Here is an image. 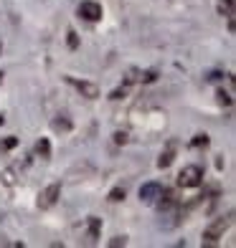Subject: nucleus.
<instances>
[{
    "mask_svg": "<svg viewBox=\"0 0 236 248\" xmlns=\"http://www.w3.org/2000/svg\"><path fill=\"white\" fill-rule=\"evenodd\" d=\"M160 193H163V185L160 183H145L140 187V200L142 202H155L157 198H160Z\"/></svg>",
    "mask_w": 236,
    "mask_h": 248,
    "instance_id": "obj_6",
    "label": "nucleus"
},
{
    "mask_svg": "<svg viewBox=\"0 0 236 248\" xmlns=\"http://www.w3.org/2000/svg\"><path fill=\"white\" fill-rule=\"evenodd\" d=\"M76 13H79V18H84V20H89V23H94V20H102L104 10H102V5H99L97 0H82V3H79V8H76Z\"/></svg>",
    "mask_w": 236,
    "mask_h": 248,
    "instance_id": "obj_3",
    "label": "nucleus"
},
{
    "mask_svg": "<svg viewBox=\"0 0 236 248\" xmlns=\"http://www.w3.org/2000/svg\"><path fill=\"white\" fill-rule=\"evenodd\" d=\"M66 81H69L82 96H86V99H99V86H97V84H92V81H79V78H71V76L66 78Z\"/></svg>",
    "mask_w": 236,
    "mask_h": 248,
    "instance_id": "obj_5",
    "label": "nucleus"
},
{
    "mask_svg": "<svg viewBox=\"0 0 236 248\" xmlns=\"http://www.w3.org/2000/svg\"><path fill=\"white\" fill-rule=\"evenodd\" d=\"M36 152H38L41 160H49V157H51V144H49V140H46V137H43V140L36 144Z\"/></svg>",
    "mask_w": 236,
    "mask_h": 248,
    "instance_id": "obj_9",
    "label": "nucleus"
},
{
    "mask_svg": "<svg viewBox=\"0 0 236 248\" xmlns=\"http://www.w3.org/2000/svg\"><path fill=\"white\" fill-rule=\"evenodd\" d=\"M219 101H221V104H231V99H229V94H223V92H219Z\"/></svg>",
    "mask_w": 236,
    "mask_h": 248,
    "instance_id": "obj_17",
    "label": "nucleus"
},
{
    "mask_svg": "<svg viewBox=\"0 0 236 248\" xmlns=\"http://www.w3.org/2000/svg\"><path fill=\"white\" fill-rule=\"evenodd\" d=\"M16 144H18V140H16V137H5L3 142H0V150H3V152H8V150H13Z\"/></svg>",
    "mask_w": 236,
    "mask_h": 248,
    "instance_id": "obj_12",
    "label": "nucleus"
},
{
    "mask_svg": "<svg viewBox=\"0 0 236 248\" xmlns=\"http://www.w3.org/2000/svg\"><path fill=\"white\" fill-rule=\"evenodd\" d=\"M115 140H117V142H127V134H122V132H117V134H115Z\"/></svg>",
    "mask_w": 236,
    "mask_h": 248,
    "instance_id": "obj_18",
    "label": "nucleus"
},
{
    "mask_svg": "<svg viewBox=\"0 0 236 248\" xmlns=\"http://www.w3.org/2000/svg\"><path fill=\"white\" fill-rule=\"evenodd\" d=\"M69 46H71V48L79 46V38H76V33H74V31H69Z\"/></svg>",
    "mask_w": 236,
    "mask_h": 248,
    "instance_id": "obj_16",
    "label": "nucleus"
},
{
    "mask_svg": "<svg viewBox=\"0 0 236 248\" xmlns=\"http://www.w3.org/2000/svg\"><path fill=\"white\" fill-rule=\"evenodd\" d=\"M231 223H234V213H226V216L216 218V220L208 225V228H203V243L206 246H213L219 238H223V233L231 228Z\"/></svg>",
    "mask_w": 236,
    "mask_h": 248,
    "instance_id": "obj_1",
    "label": "nucleus"
},
{
    "mask_svg": "<svg viewBox=\"0 0 236 248\" xmlns=\"http://www.w3.org/2000/svg\"><path fill=\"white\" fill-rule=\"evenodd\" d=\"M59 195H61V183H53V185H49L43 193L38 195V208L41 210H49V208H53L56 205V200H59Z\"/></svg>",
    "mask_w": 236,
    "mask_h": 248,
    "instance_id": "obj_4",
    "label": "nucleus"
},
{
    "mask_svg": "<svg viewBox=\"0 0 236 248\" xmlns=\"http://www.w3.org/2000/svg\"><path fill=\"white\" fill-rule=\"evenodd\" d=\"M99 231H102V220L99 218H89V238H99Z\"/></svg>",
    "mask_w": 236,
    "mask_h": 248,
    "instance_id": "obj_10",
    "label": "nucleus"
},
{
    "mask_svg": "<svg viewBox=\"0 0 236 248\" xmlns=\"http://www.w3.org/2000/svg\"><path fill=\"white\" fill-rule=\"evenodd\" d=\"M109 200H112V202H119V200H125V187H115V190L109 193Z\"/></svg>",
    "mask_w": 236,
    "mask_h": 248,
    "instance_id": "obj_11",
    "label": "nucleus"
},
{
    "mask_svg": "<svg viewBox=\"0 0 236 248\" xmlns=\"http://www.w3.org/2000/svg\"><path fill=\"white\" fill-rule=\"evenodd\" d=\"M190 144H193V147H201V144H203V147H206V144H208V137H206V134H198V137L190 142Z\"/></svg>",
    "mask_w": 236,
    "mask_h": 248,
    "instance_id": "obj_13",
    "label": "nucleus"
},
{
    "mask_svg": "<svg viewBox=\"0 0 236 248\" xmlns=\"http://www.w3.org/2000/svg\"><path fill=\"white\" fill-rule=\"evenodd\" d=\"M219 13L229 18V31H234V0H221V3H219Z\"/></svg>",
    "mask_w": 236,
    "mask_h": 248,
    "instance_id": "obj_7",
    "label": "nucleus"
},
{
    "mask_svg": "<svg viewBox=\"0 0 236 248\" xmlns=\"http://www.w3.org/2000/svg\"><path fill=\"white\" fill-rule=\"evenodd\" d=\"M203 183V167L201 165H185L181 175H178V185L181 187H198Z\"/></svg>",
    "mask_w": 236,
    "mask_h": 248,
    "instance_id": "obj_2",
    "label": "nucleus"
},
{
    "mask_svg": "<svg viewBox=\"0 0 236 248\" xmlns=\"http://www.w3.org/2000/svg\"><path fill=\"white\" fill-rule=\"evenodd\" d=\"M53 129H64V132H69V129H71V124H69V122L56 119V122H53Z\"/></svg>",
    "mask_w": 236,
    "mask_h": 248,
    "instance_id": "obj_14",
    "label": "nucleus"
},
{
    "mask_svg": "<svg viewBox=\"0 0 236 248\" xmlns=\"http://www.w3.org/2000/svg\"><path fill=\"white\" fill-rule=\"evenodd\" d=\"M0 81H3V71H0Z\"/></svg>",
    "mask_w": 236,
    "mask_h": 248,
    "instance_id": "obj_19",
    "label": "nucleus"
},
{
    "mask_svg": "<svg viewBox=\"0 0 236 248\" xmlns=\"http://www.w3.org/2000/svg\"><path fill=\"white\" fill-rule=\"evenodd\" d=\"M125 243H127V238H125V235H117V238H112V241H109V246H112V248H117V246H125Z\"/></svg>",
    "mask_w": 236,
    "mask_h": 248,
    "instance_id": "obj_15",
    "label": "nucleus"
},
{
    "mask_svg": "<svg viewBox=\"0 0 236 248\" xmlns=\"http://www.w3.org/2000/svg\"><path fill=\"white\" fill-rule=\"evenodd\" d=\"M175 144H170V147H168V152H163L160 155V160H157V167H160V170H165V167H170V162H173V157H175Z\"/></svg>",
    "mask_w": 236,
    "mask_h": 248,
    "instance_id": "obj_8",
    "label": "nucleus"
}]
</instances>
